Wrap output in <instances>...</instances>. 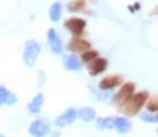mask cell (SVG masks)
Instances as JSON below:
<instances>
[{
    "label": "cell",
    "mask_w": 158,
    "mask_h": 137,
    "mask_svg": "<svg viewBox=\"0 0 158 137\" xmlns=\"http://www.w3.org/2000/svg\"><path fill=\"white\" fill-rule=\"evenodd\" d=\"M147 101H149V93L146 90H141V91L133 95V98H131L120 111L123 112V117H135V115H138V112L141 109L147 104Z\"/></svg>",
    "instance_id": "6da1fadb"
},
{
    "label": "cell",
    "mask_w": 158,
    "mask_h": 137,
    "mask_svg": "<svg viewBox=\"0 0 158 137\" xmlns=\"http://www.w3.org/2000/svg\"><path fill=\"white\" fill-rule=\"evenodd\" d=\"M49 18L52 22H57L62 18V3L60 2H54L49 8Z\"/></svg>",
    "instance_id": "e0dca14e"
},
{
    "label": "cell",
    "mask_w": 158,
    "mask_h": 137,
    "mask_svg": "<svg viewBox=\"0 0 158 137\" xmlns=\"http://www.w3.org/2000/svg\"><path fill=\"white\" fill-rule=\"evenodd\" d=\"M65 29L70 30L74 36H81L85 30V21L81 18H70L65 21Z\"/></svg>",
    "instance_id": "52a82bcc"
},
{
    "label": "cell",
    "mask_w": 158,
    "mask_h": 137,
    "mask_svg": "<svg viewBox=\"0 0 158 137\" xmlns=\"http://www.w3.org/2000/svg\"><path fill=\"white\" fill-rule=\"evenodd\" d=\"M0 137H5V135H3V134H2V132H0Z\"/></svg>",
    "instance_id": "603a6c76"
},
{
    "label": "cell",
    "mask_w": 158,
    "mask_h": 137,
    "mask_svg": "<svg viewBox=\"0 0 158 137\" xmlns=\"http://www.w3.org/2000/svg\"><path fill=\"white\" fill-rule=\"evenodd\" d=\"M51 123L44 118H36L29 125V134L32 137H46L51 134Z\"/></svg>",
    "instance_id": "277c9868"
},
{
    "label": "cell",
    "mask_w": 158,
    "mask_h": 137,
    "mask_svg": "<svg viewBox=\"0 0 158 137\" xmlns=\"http://www.w3.org/2000/svg\"><path fill=\"white\" fill-rule=\"evenodd\" d=\"M16 103H18L16 95L0 85V106H15Z\"/></svg>",
    "instance_id": "7c38bea8"
},
{
    "label": "cell",
    "mask_w": 158,
    "mask_h": 137,
    "mask_svg": "<svg viewBox=\"0 0 158 137\" xmlns=\"http://www.w3.org/2000/svg\"><path fill=\"white\" fill-rule=\"evenodd\" d=\"M77 118H81V120L85 121V123H90V121L97 120V112H95L94 107L84 106V107H81V109L77 111Z\"/></svg>",
    "instance_id": "5bb4252c"
},
{
    "label": "cell",
    "mask_w": 158,
    "mask_h": 137,
    "mask_svg": "<svg viewBox=\"0 0 158 137\" xmlns=\"http://www.w3.org/2000/svg\"><path fill=\"white\" fill-rule=\"evenodd\" d=\"M106 68H108V60L103 58V57H98L87 65V70H89L90 76H98V74L106 71Z\"/></svg>",
    "instance_id": "30bf717a"
},
{
    "label": "cell",
    "mask_w": 158,
    "mask_h": 137,
    "mask_svg": "<svg viewBox=\"0 0 158 137\" xmlns=\"http://www.w3.org/2000/svg\"><path fill=\"white\" fill-rule=\"evenodd\" d=\"M68 11L71 13H77V11H84L85 10V2L84 0H73V2H70L67 5Z\"/></svg>",
    "instance_id": "ac0fdd59"
},
{
    "label": "cell",
    "mask_w": 158,
    "mask_h": 137,
    "mask_svg": "<svg viewBox=\"0 0 158 137\" xmlns=\"http://www.w3.org/2000/svg\"><path fill=\"white\" fill-rule=\"evenodd\" d=\"M135 93L136 91H135V84L133 82H125V84L120 85V90L114 95V104L118 109H122L131 98H133Z\"/></svg>",
    "instance_id": "7a4b0ae2"
},
{
    "label": "cell",
    "mask_w": 158,
    "mask_h": 137,
    "mask_svg": "<svg viewBox=\"0 0 158 137\" xmlns=\"http://www.w3.org/2000/svg\"><path fill=\"white\" fill-rule=\"evenodd\" d=\"M156 134H158V128H156Z\"/></svg>",
    "instance_id": "cb8c5ba5"
},
{
    "label": "cell",
    "mask_w": 158,
    "mask_h": 137,
    "mask_svg": "<svg viewBox=\"0 0 158 137\" xmlns=\"http://www.w3.org/2000/svg\"><path fill=\"white\" fill-rule=\"evenodd\" d=\"M146 106H147V112H152V114L158 112V99H149Z\"/></svg>",
    "instance_id": "44dd1931"
},
{
    "label": "cell",
    "mask_w": 158,
    "mask_h": 137,
    "mask_svg": "<svg viewBox=\"0 0 158 137\" xmlns=\"http://www.w3.org/2000/svg\"><path fill=\"white\" fill-rule=\"evenodd\" d=\"M139 118L144 123H158V114H152V112H141Z\"/></svg>",
    "instance_id": "ffe728a7"
},
{
    "label": "cell",
    "mask_w": 158,
    "mask_h": 137,
    "mask_svg": "<svg viewBox=\"0 0 158 137\" xmlns=\"http://www.w3.org/2000/svg\"><path fill=\"white\" fill-rule=\"evenodd\" d=\"M49 135H51V137H60V132H59V131H51Z\"/></svg>",
    "instance_id": "7402d4cb"
},
{
    "label": "cell",
    "mask_w": 158,
    "mask_h": 137,
    "mask_svg": "<svg viewBox=\"0 0 158 137\" xmlns=\"http://www.w3.org/2000/svg\"><path fill=\"white\" fill-rule=\"evenodd\" d=\"M131 128H133V125H131V121L128 117H123V115H118V117H114V129L118 132V134H128L131 131Z\"/></svg>",
    "instance_id": "9c48e42d"
},
{
    "label": "cell",
    "mask_w": 158,
    "mask_h": 137,
    "mask_svg": "<svg viewBox=\"0 0 158 137\" xmlns=\"http://www.w3.org/2000/svg\"><path fill=\"white\" fill-rule=\"evenodd\" d=\"M48 43H49V47L54 54H62V38L59 36L56 29L48 30Z\"/></svg>",
    "instance_id": "8fae6325"
},
{
    "label": "cell",
    "mask_w": 158,
    "mask_h": 137,
    "mask_svg": "<svg viewBox=\"0 0 158 137\" xmlns=\"http://www.w3.org/2000/svg\"><path fill=\"white\" fill-rule=\"evenodd\" d=\"M63 66L67 68L68 71H81L82 62L79 60L74 54H70V55H67V57L63 58Z\"/></svg>",
    "instance_id": "4fadbf2b"
},
{
    "label": "cell",
    "mask_w": 158,
    "mask_h": 137,
    "mask_svg": "<svg viewBox=\"0 0 158 137\" xmlns=\"http://www.w3.org/2000/svg\"><path fill=\"white\" fill-rule=\"evenodd\" d=\"M122 84H123L122 76L112 74V76L103 77V79L100 80V84H98V88H100V91H111V90H114L115 87H120Z\"/></svg>",
    "instance_id": "8992f818"
},
{
    "label": "cell",
    "mask_w": 158,
    "mask_h": 137,
    "mask_svg": "<svg viewBox=\"0 0 158 137\" xmlns=\"http://www.w3.org/2000/svg\"><path fill=\"white\" fill-rule=\"evenodd\" d=\"M76 118H77V109L68 107L62 115H59V117L54 120V125H56L57 128H67V126L73 125Z\"/></svg>",
    "instance_id": "5b68a950"
},
{
    "label": "cell",
    "mask_w": 158,
    "mask_h": 137,
    "mask_svg": "<svg viewBox=\"0 0 158 137\" xmlns=\"http://www.w3.org/2000/svg\"><path fill=\"white\" fill-rule=\"evenodd\" d=\"M95 58H98V52L94 50V49H90V50L81 54V62H82V63H87V65H89L90 62H94Z\"/></svg>",
    "instance_id": "d6986e66"
},
{
    "label": "cell",
    "mask_w": 158,
    "mask_h": 137,
    "mask_svg": "<svg viewBox=\"0 0 158 137\" xmlns=\"http://www.w3.org/2000/svg\"><path fill=\"white\" fill-rule=\"evenodd\" d=\"M68 50L84 54V52L90 50V43H89L87 39L81 38V36H73V38L70 39V43H68Z\"/></svg>",
    "instance_id": "ba28073f"
},
{
    "label": "cell",
    "mask_w": 158,
    "mask_h": 137,
    "mask_svg": "<svg viewBox=\"0 0 158 137\" xmlns=\"http://www.w3.org/2000/svg\"><path fill=\"white\" fill-rule=\"evenodd\" d=\"M40 52H41V46H40L38 41L35 39H27L25 41V44H24V63L27 65V66H33L38 55H40Z\"/></svg>",
    "instance_id": "3957f363"
},
{
    "label": "cell",
    "mask_w": 158,
    "mask_h": 137,
    "mask_svg": "<svg viewBox=\"0 0 158 137\" xmlns=\"http://www.w3.org/2000/svg\"><path fill=\"white\" fill-rule=\"evenodd\" d=\"M95 126L100 131H109L114 129V117H103L95 120Z\"/></svg>",
    "instance_id": "2e32d148"
},
{
    "label": "cell",
    "mask_w": 158,
    "mask_h": 137,
    "mask_svg": "<svg viewBox=\"0 0 158 137\" xmlns=\"http://www.w3.org/2000/svg\"><path fill=\"white\" fill-rule=\"evenodd\" d=\"M156 114H158V112H156Z\"/></svg>",
    "instance_id": "d4e9b609"
},
{
    "label": "cell",
    "mask_w": 158,
    "mask_h": 137,
    "mask_svg": "<svg viewBox=\"0 0 158 137\" xmlns=\"http://www.w3.org/2000/svg\"><path fill=\"white\" fill-rule=\"evenodd\" d=\"M43 103H44V95L43 93H38L36 96L27 104V111L30 112V114H40L41 112V106H43Z\"/></svg>",
    "instance_id": "9a60e30c"
}]
</instances>
